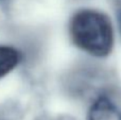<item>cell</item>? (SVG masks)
<instances>
[{
	"instance_id": "obj_4",
	"label": "cell",
	"mask_w": 121,
	"mask_h": 120,
	"mask_svg": "<svg viewBox=\"0 0 121 120\" xmlns=\"http://www.w3.org/2000/svg\"><path fill=\"white\" fill-rule=\"evenodd\" d=\"M120 26H121V17H120Z\"/></svg>"
},
{
	"instance_id": "obj_2",
	"label": "cell",
	"mask_w": 121,
	"mask_h": 120,
	"mask_svg": "<svg viewBox=\"0 0 121 120\" xmlns=\"http://www.w3.org/2000/svg\"><path fill=\"white\" fill-rule=\"evenodd\" d=\"M88 120H121V110L108 98L101 97L90 106Z\"/></svg>"
},
{
	"instance_id": "obj_1",
	"label": "cell",
	"mask_w": 121,
	"mask_h": 120,
	"mask_svg": "<svg viewBox=\"0 0 121 120\" xmlns=\"http://www.w3.org/2000/svg\"><path fill=\"white\" fill-rule=\"evenodd\" d=\"M71 39L83 51L104 57L114 47V29L109 18L96 10H81L70 19Z\"/></svg>"
},
{
	"instance_id": "obj_3",
	"label": "cell",
	"mask_w": 121,
	"mask_h": 120,
	"mask_svg": "<svg viewBox=\"0 0 121 120\" xmlns=\"http://www.w3.org/2000/svg\"><path fill=\"white\" fill-rule=\"evenodd\" d=\"M20 62V53L13 47L0 46V79L11 72Z\"/></svg>"
}]
</instances>
